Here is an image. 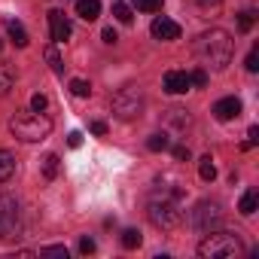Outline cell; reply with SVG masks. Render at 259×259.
I'll use <instances>...</instances> for the list:
<instances>
[{
    "label": "cell",
    "instance_id": "7",
    "mask_svg": "<svg viewBox=\"0 0 259 259\" xmlns=\"http://www.w3.org/2000/svg\"><path fill=\"white\" fill-rule=\"evenodd\" d=\"M22 229V210L13 195H0V241L19 235Z\"/></svg>",
    "mask_w": 259,
    "mask_h": 259
},
{
    "label": "cell",
    "instance_id": "39",
    "mask_svg": "<svg viewBox=\"0 0 259 259\" xmlns=\"http://www.w3.org/2000/svg\"><path fill=\"white\" fill-rule=\"evenodd\" d=\"M0 49H4V43H0Z\"/></svg>",
    "mask_w": 259,
    "mask_h": 259
},
{
    "label": "cell",
    "instance_id": "10",
    "mask_svg": "<svg viewBox=\"0 0 259 259\" xmlns=\"http://www.w3.org/2000/svg\"><path fill=\"white\" fill-rule=\"evenodd\" d=\"M213 116L220 119V122H229V119H238L241 116V101L232 95V98H220L217 104H213Z\"/></svg>",
    "mask_w": 259,
    "mask_h": 259
},
{
    "label": "cell",
    "instance_id": "36",
    "mask_svg": "<svg viewBox=\"0 0 259 259\" xmlns=\"http://www.w3.org/2000/svg\"><path fill=\"white\" fill-rule=\"evenodd\" d=\"M247 138H250V141H247L250 147H253V144H259V128H256V125H250V132H247Z\"/></svg>",
    "mask_w": 259,
    "mask_h": 259
},
{
    "label": "cell",
    "instance_id": "29",
    "mask_svg": "<svg viewBox=\"0 0 259 259\" xmlns=\"http://www.w3.org/2000/svg\"><path fill=\"white\" fill-rule=\"evenodd\" d=\"M168 119L177 125V128H183V125H189V116L183 113V110H168Z\"/></svg>",
    "mask_w": 259,
    "mask_h": 259
},
{
    "label": "cell",
    "instance_id": "16",
    "mask_svg": "<svg viewBox=\"0 0 259 259\" xmlns=\"http://www.w3.org/2000/svg\"><path fill=\"white\" fill-rule=\"evenodd\" d=\"M13 79H16L13 67L0 61V98H4V95H10V89H13Z\"/></svg>",
    "mask_w": 259,
    "mask_h": 259
},
{
    "label": "cell",
    "instance_id": "9",
    "mask_svg": "<svg viewBox=\"0 0 259 259\" xmlns=\"http://www.w3.org/2000/svg\"><path fill=\"white\" fill-rule=\"evenodd\" d=\"M150 31H153V37L156 40H180V25L174 22V19H165V16H159L153 25H150Z\"/></svg>",
    "mask_w": 259,
    "mask_h": 259
},
{
    "label": "cell",
    "instance_id": "30",
    "mask_svg": "<svg viewBox=\"0 0 259 259\" xmlns=\"http://www.w3.org/2000/svg\"><path fill=\"white\" fill-rule=\"evenodd\" d=\"M95 250H98L95 238H79V253H82V256H92Z\"/></svg>",
    "mask_w": 259,
    "mask_h": 259
},
{
    "label": "cell",
    "instance_id": "8",
    "mask_svg": "<svg viewBox=\"0 0 259 259\" xmlns=\"http://www.w3.org/2000/svg\"><path fill=\"white\" fill-rule=\"evenodd\" d=\"M49 34H52L55 43H64V40L70 37V19H67L61 10H52V13H49Z\"/></svg>",
    "mask_w": 259,
    "mask_h": 259
},
{
    "label": "cell",
    "instance_id": "26",
    "mask_svg": "<svg viewBox=\"0 0 259 259\" xmlns=\"http://www.w3.org/2000/svg\"><path fill=\"white\" fill-rule=\"evenodd\" d=\"M244 67H247L250 73H256V70H259V46H253V49H250V55H247Z\"/></svg>",
    "mask_w": 259,
    "mask_h": 259
},
{
    "label": "cell",
    "instance_id": "35",
    "mask_svg": "<svg viewBox=\"0 0 259 259\" xmlns=\"http://www.w3.org/2000/svg\"><path fill=\"white\" fill-rule=\"evenodd\" d=\"M116 40H119V34H116L113 28H104V43H110V46H113Z\"/></svg>",
    "mask_w": 259,
    "mask_h": 259
},
{
    "label": "cell",
    "instance_id": "22",
    "mask_svg": "<svg viewBox=\"0 0 259 259\" xmlns=\"http://www.w3.org/2000/svg\"><path fill=\"white\" fill-rule=\"evenodd\" d=\"M198 174H201V180H213V177H217V165H213V159H210V156H204V159H201Z\"/></svg>",
    "mask_w": 259,
    "mask_h": 259
},
{
    "label": "cell",
    "instance_id": "38",
    "mask_svg": "<svg viewBox=\"0 0 259 259\" xmlns=\"http://www.w3.org/2000/svg\"><path fill=\"white\" fill-rule=\"evenodd\" d=\"M64 4H76V0H64Z\"/></svg>",
    "mask_w": 259,
    "mask_h": 259
},
{
    "label": "cell",
    "instance_id": "11",
    "mask_svg": "<svg viewBox=\"0 0 259 259\" xmlns=\"http://www.w3.org/2000/svg\"><path fill=\"white\" fill-rule=\"evenodd\" d=\"M189 73H183V70H168L165 73V92H171V95H183V92H189Z\"/></svg>",
    "mask_w": 259,
    "mask_h": 259
},
{
    "label": "cell",
    "instance_id": "2",
    "mask_svg": "<svg viewBox=\"0 0 259 259\" xmlns=\"http://www.w3.org/2000/svg\"><path fill=\"white\" fill-rule=\"evenodd\" d=\"M180 189H174V192H156L153 198H150V204H147V217H150V223L156 226V229H177L180 223H183V210H180Z\"/></svg>",
    "mask_w": 259,
    "mask_h": 259
},
{
    "label": "cell",
    "instance_id": "5",
    "mask_svg": "<svg viewBox=\"0 0 259 259\" xmlns=\"http://www.w3.org/2000/svg\"><path fill=\"white\" fill-rule=\"evenodd\" d=\"M110 107H113V116L122 119V122L138 119V116L144 113V92H141L138 85H125V89H119V92L113 95Z\"/></svg>",
    "mask_w": 259,
    "mask_h": 259
},
{
    "label": "cell",
    "instance_id": "37",
    "mask_svg": "<svg viewBox=\"0 0 259 259\" xmlns=\"http://www.w3.org/2000/svg\"><path fill=\"white\" fill-rule=\"evenodd\" d=\"M220 4H223V0H198V7H201V10H207V7H210V10H217Z\"/></svg>",
    "mask_w": 259,
    "mask_h": 259
},
{
    "label": "cell",
    "instance_id": "4",
    "mask_svg": "<svg viewBox=\"0 0 259 259\" xmlns=\"http://www.w3.org/2000/svg\"><path fill=\"white\" fill-rule=\"evenodd\" d=\"M244 253V244L235 232H204L201 244H198V256L201 259H232V256H241Z\"/></svg>",
    "mask_w": 259,
    "mask_h": 259
},
{
    "label": "cell",
    "instance_id": "20",
    "mask_svg": "<svg viewBox=\"0 0 259 259\" xmlns=\"http://www.w3.org/2000/svg\"><path fill=\"white\" fill-rule=\"evenodd\" d=\"M43 177H46V180H55V177H58V156H55V153H49V156L43 159Z\"/></svg>",
    "mask_w": 259,
    "mask_h": 259
},
{
    "label": "cell",
    "instance_id": "32",
    "mask_svg": "<svg viewBox=\"0 0 259 259\" xmlns=\"http://www.w3.org/2000/svg\"><path fill=\"white\" fill-rule=\"evenodd\" d=\"M174 159H177V162H189V147L177 144V147H174Z\"/></svg>",
    "mask_w": 259,
    "mask_h": 259
},
{
    "label": "cell",
    "instance_id": "19",
    "mask_svg": "<svg viewBox=\"0 0 259 259\" xmlns=\"http://www.w3.org/2000/svg\"><path fill=\"white\" fill-rule=\"evenodd\" d=\"M46 61H49V67H52V73H64V64H61V55H58V49L55 46H46Z\"/></svg>",
    "mask_w": 259,
    "mask_h": 259
},
{
    "label": "cell",
    "instance_id": "14",
    "mask_svg": "<svg viewBox=\"0 0 259 259\" xmlns=\"http://www.w3.org/2000/svg\"><path fill=\"white\" fill-rule=\"evenodd\" d=\"M16 174V156L10 150H0V183H7Z\"/></svg>",
    "mask_w": 259,
    "mask_h": 259
},
{
    "label": "cell",
    "instance_id": "1",
    "mask_svg": "<svg viewBox=\"0 0 259 259\" xmlns=\"http://www.w3.org/2000/svg\"><path fill=\"white\" fill-rule=\"evenodd\" d=\"M192 52H195V58L201 61V67H217V70H223V67L232 61V55H235V40H232L226 31L213 28V31H204V34L192 43Z\"/></svg>",
    "mask_w": 259,
    "mask_h": 259
},
{
    "label": "cell",
    "instance_id": "25",
    "mask_svg": "<svg viewBox=\"0 0 259 259\" xmlns=\"http://www.w3.org/2000/svg\"><path fill=\"white\" fill-rule=\"evenodd\" d=\"M135 7L141 13H159L162 10V0H135Z\"/></svg>",
    "mask_w": 259,
    "mask_h": 259
},
{
    "label": "cell",
    "instance_id": "24",
    "mask_svg": "<svg viewBox=\"0 0 259 259\" xmlns=\"http://www.w3.org/2000/svg\"><path fill=\"white\" fill-rule=\"evenodd\" d=\"M70 92H73L76 98H89V95H92V85H89L85 79H70Z\"/></svg>",
    "mask_w": 259,
    "mask_h": 259
},
{
    "label": "cell",
    "instance_id": "17",
    "mask_svg": "<svg viewBox=\"0 0 259 259\" xmlns=\"http://www.w3.org/2000/svg\"><path fill=\"white\" fill-rule=\"evenodd\" d=\"M168 147H171V141H168V135H165V132L150 135V141H147V150H150V153H162V150H168Z\"/></svg>",
    "mask_w": 259,
    "mask_h": 259
},
{
    "label": "cell",
    "instance_id": "15",
    "mask_svg": "<svg viewBox=\"0 0 259 259\" xmlns=\"http://www.w3.org/2000/svg\"><path fill=\"white\" fill-rule=\"evenodd\" d=\"M256 204H259V195H256V189H247V192L241 195V201H238V210H241L244 217H250V213H256Z\"/></svg>",
    "mask_w": 259,
    "mask_h": 259
},
{
    "label": "cell",
    "instance_id": "34",
    "mask_svg": "<svg viewBox=\"0 0 259 259\" xmlns=\"http://www.w3.org/2000/svg\"><path fill=\"white\" fill-rule=\"evenodd\" d=\"M67 144H70L73 150H76V147H82V135H79V132H70V135H67Z\"/></svg>",
    "mask_w": 259,
    "mask_h": 259
},
{
    "label": "cell",
    "instance_id": "6",
    "mask_svg": "<svg viewBox=\"0 0 259 259\" xmlns=\"http://www.w3.org/2000/svg\"><path fill=\"white\" fill-rule=\"evenodd\" d=\"M220 220H223V210H220L217 201H198V204L189 210V226H192L195 232H210V229L220 226Z\"/></svg>",
    "mask_w": 259,
    "mask_h": 259
},
{
    "label": "cell",
    "instance_id": "28",
    "mask_svg": "<svg viewBox=\"0 0 259 259\" xmlns=\"http://www.w3.org/2000/svg\"><path fill=\"white\" fill-rule=\"evenodd\" d=\"M40 256H55V259H67V247H61V244H55V247H43V250H40Z\"/></svg>",
    "mask_w": 259,
    "mask_h": 259
},
{
    "label": "cell",
    "instance_id": "18",
    "mask_svg": "<svg viewBox=\"0 0 259 259\" xmlns=\"http://www.w3.org/2000/svg\"><path fill=\"white\" fill-rule=\"evenodd\" d=\"M113 16H116V22H122V25H132V7H128V4H122V0H116V4H113Z\"/></svg>",
    "mask_w": 259,
    "mask_h": 259
},
{
    "label": "cell",
    "instance_id": "33",
    "mask_svg": "<svg viewBox=\"0 0 259 259\" xmlns=\"http://www.w3.org/2000/svg\"><path fill=\"white\" fill-rule=\"evenodd\" d=\"M89 128H92V135H107V122H101V119H95Z\"/></svg>",
    "mask_w": 259,
    "mask_h": 259
},
{
    "label": "cell",
    "instance_id": "23",
    "mask_svg": "<svg viewBox=\"0 0 259 259\" xmlns=\"http://www.w3.org/2000/svg\"><path fill=\"white\" fill-rule=\"evenodd\" d=\"M253 22H256V13H253V10L241 13V16H238V31H241V34H247V31L253 28Z\"/></svg>",
    "mask_w": 259,
    "mask_h": 259
},
{
    "label": "cell",
    "instance_id": "21",
    "mask_svg": "<svg viewBox=\"0 0 259 259\" xmlns=\"http://www.w3.org/2000/svg\"><path fill=\"white\" fill-rule=\"evenodd\" d=\"M122 247H125V250L141 247V232H138V229H125V232H122Z\"/></svg>",
    "mask_w": 259,
    "mask_h": 259
},
{
    "label": "cell",
    "instance_id": "31",
    "mask_svg": "<svg viewBox=\"0 0 259 259\" xmlns=\"http://www.w3.org/2000/svg\"><path fill=\"white\" fill-rule=\"evenodd\" d=\"M46 107H49V98H46V95H34V98H31V110H37V113H43Z\"/></svg>",
    "mask_w": 259,
    "mask_h": 259
},
{
    "label": "cell",
    "instance_id": "3",
    "mask_svg": "<svg viewBox=\"0 0 259 259\" xmlns=\"http://www.w3.org/2000/svg\"><path fill=\"white\" fill-rule=\"evenodd\" d=\"M10 132L25 141V144H37V141H46L49 132H52V119L37 113V110H25V113H16L10 119Z\"/></svg>",
    "mask_w": 259,
    "mask_h": 259
},
{
    "label": "cell",
    "instance_id": "27",
    "mask_svg": "<svg viewBox=\"0 0 259 259\" xmlns=\"http://www.w3.org/2000/svg\"><path fill=\"white\" fill-rule=\"evenodd\" d=\"M189 82H192V85H198V89H204V85H207V70H204V67L192 70V73H189Z\"/></svg>",
    "mask_w": 259,
    "mask_h": 259
},
{
    "label": "cell",
    "instance_id": "13",
    "mask_svg": "<svg viewBox=\"0 0 259 259\" xmlns=\"http://www.w3.org/2000/svg\"><path fill=\"white\" fill-rule=\"evenodd\" d=\"M7 34H10V40H13L19 49H25V46L31 43V40H28V31H25L19 22H13V19H7Z\"/></svg>",
    "mask_w": 259,
    "mask_h": 259
},
{
    "label": "cell",
    "instance_id": "12",
    "mask_svg": "<svg viewBox=\"0 0 259 259\" xmlns=\"http://www.w3.org/2000/svg\"><path fill=\"white\" fill-rule=\"evenodd\" d=\"M73 10H76V16H79L82 22H95V19L101 16V0H76Z\"/></svg>",
    "mask_w": 259,
    "mask_h": 259
}]
</instances>
